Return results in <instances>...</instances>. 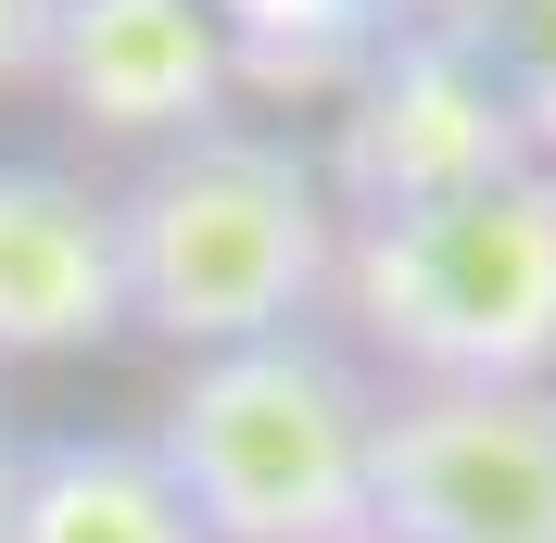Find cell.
<instances>
[{
	"label": "cell",
	"instance_id": "cell-8",
	"mask_svg": "<svg viewBox=\"0 0 556 543\" xmlns=\"http://www.w3.org/2000/svg\"><path fill=\"white\" fill-rule=\"evenodd\" d=\"M13 543H203L139 442H26Z\"/></svg>",
	"mask_w": 556,
	"mask_h": 543
},
{
	"label": "cell",
	"instance_id": "cell-5",
	"mask_svg": "<svg viewBox=\"0 0 556 543\" xmlns=\"http://www.w3.org/2000/svg\"><path fill=\"white\" fill-rule=\"evenodd\" d=\"M506 165H531V152L506 139L493 89L455 64V38L417 13L405 38L367 51V76H354V127H342V152H329L316 177H329V215L367 228V215L455 203V190H481V177H506Z\"/></svg>",
	"mask_w": 556,
	"mask_h": 543
},
{
	"label": "cell",
	"instance_id": "cell-12",
	"mask_svg": "<svg viewBox=\"0 0 556 543\" xmlns=\"http://www.w3.org/2000/svg\"><path fill=\"white\" fill-rule=\"evenodd\" d=\"M13 480H26V442H13V417H0V543H13Z\"/></svg>",
	"mask_w": 556,
	"mask_h": 543
},
{
	"label": "cell",
	"instance_id": "cell-10",
	"mask_svg": "<svg viewBox=\"0 0 556 543\" xmlns=\"http://www.w3.org/2000/svg\"><path fill=\"white\" fill-rule=\"evenodd\" d=\"M430 26L455 38V64L493 89L506 139L531 165H556V0H443Z\"/></svg>",
	"mask_w": 556,
	"mask_h": 543
},
{
	"label": "cell",
	"instance_id": "cell-2",
	"mask_svg": "<svg viewBox=\"0 0 556 543\" xmlns=\"http://www.w3.org/2000/svg\"><path fill=\"white\" fill-rule=\"evenodd\" d=\"M329 291L417 392H556V165L342 228Z\"/></svg>",
	"mask_w": 556,
	"mask_h": 543
},
{
	"label": "cell",
	"instance_id": "cell-11",
	"mask_svg": "<svg viewBox=\"0 0 556 543\" xmlns=\"http://www.w3.org/2000/svg\"><path fill=\"white\" fill-rule=\"evenodd\" d=\"M38 51H51V0H0V89H38Z\"/></svg>",
	"mask_w": 556,
	"mask_h": 543
},
{
	"label": "cell",
	"instance_id": "cell-6",
	"mask_svg": "<svg viewBox=\"0 0 556 543\" xmlns=\"http://www.w3.org/2000/svg\"><path fill=\"white\" fill-rule=\"evenodd\" d=\"M38 89L76 114L89 139H203L228 127V38L190 0H51V51Z\"/></svg>",
	"mask_w": 556,
	"mask_h": 543
},
{
	"label": "cell",
	"instance_id": "cell-4",
	"mask_svg": "<svg viewBox=\"0 0 556 543\" xmlns=\"http://www.w3.org/2000/svg\"><path fill=\"white\" fill-rule=\"evenodd\" d=\"M380 543H556V392H405L367 430Z\"/></svg>",
	"mask_w": 556,
	"mask_h": 543
},
{
	"label": "cell",
	"instance_id": "cell-13",
	"mask_svg": "<svg viewBox=\"0 0 556 543\" xmlns=\"http://www.w3.org/2000/svg\"><path fill=\"white\" fill-rule=\"evenodd\" d=\"M354 543H380V531H354Z\"/></svg>",
	"mask_w": 556,
	"mask_h": 543
},
{
	"label": "cell",
	"instance_id": "cell-3",
	"mask_svg": "<svg viewBox=\"0 0 556 543\" xmlns=\"http://www.w3.org/2000/svg\"><path fill=\"white\" fill-rule=\"evenodd\" d=\"M367 430H380V392L329 341L291 329L203 354L139 455L165 468L203 543H354L367 531Z\"/></svg>",
	"mask_w": 556,
	"mask_h": 543
},
{
	"label": "cell",
	"instance_id": "cell-9",
	"mask_svg": "<svg viewBox=\"0 0 556 543\" xmlns=\"http://www.w3.org/2000/svg\"><path fill=\"white\" fill-rule=\"evenodd\" d=\"M215 38H228V76H278V89H329V76H367L380 51V0H190Z\"/></svg>",
	"mask_w": 556,
	"mask_h": 543
},
{
	"label": "cell",
	"instance_id": "cell-1",
	"mask_svg": "<svg viewBox=\"0 0 556 543\" xmlns=\"http://www.w3.org/2000/svg\"><path fill=\"white\" fill-rule=\"evenodd\" d=\"M114 203V278H127V329L177 341L190 367L203 354H241V341H291L304 304L329 291V253H342V215H329V177L316 152L266 127H203L152 152Z\"/></svg>",
	"mask_w": 556,
	"mask_h": 543
},
{
	"label": "cell",
	"instance_id": "cell-7",
	"mask_svg": "<svg viewBox=\"0 0 556 543\" xmlns=\"http://www.w3.org/2000/svg\"><path fill=\"white\" fill-rule=\"evenodd\" d=\"M114 329H127L114 203L76 190L64 165H0V367L102 354Z\"/></svg>",
	"mask_w": 556,
	"mask_h": 543
}]
</instances>
